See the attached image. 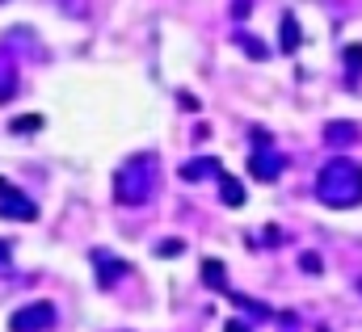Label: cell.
<instances>
[{"mask_svg": "<svg viewBox=\"0 0 362 332\" xmlns=\"http://www.w3.org/2000/svg\"><path fill=\"white\" fill-rule=\"evenodd\" d=\"M316 198L333 211H350V206H362V165L350 160V156H337L320 168L316 177Z\"/></svg>", "mask_w": 362, "mask_h": 332, "instance_id": "obj_1", "label": "cell"}, {"mask_svg": "<svg viewBox=\"0 0 362 332\" xmlns=\"http://www.w3.org/2000/svg\"><path fill=\"white\" fill-rule=\"evenodd\" d=\"M160 160H156V152H139V156H131L127 165L114 172V202H122V206H144L152 194H156V185H160Z\"/></svg>", "mask_w": 362, "mask_h": 332, "instance_id": "obj_2", "label": "cell"}, {"mask_svg": "<svg viewBox=\"0 0 362 332\" xmlns=\"http://www.w3.org/2000/svg\"><path fill=\"white\" fill-rule=\"evenodd\" d=\"M286 168V156L274 148V139H270V131L266 126H253V156H249V172L257 177V181H278V172Z\"/></svg>", "mask_w": 362, "mask_h": 332, "instance_id": "obj_3", "label": "cell"}, {"mask_svg": "<svg viewBox=\"0 0 362 332\" xmlns=\"http://www.w3.org/2000/svg\"><path fill=\"white\" fill-rule=\"evenodd\" d=\"M55 328V303L38 299V303H25L8 316V332H51Z\"/></svg>", "mask_w": 362, "mask_h": 332, "instance_id": "obj_4", "label": "cell"}, {"mask_svg": "<svg viewBox=\"0 0 362 332\" xmlns=\"http://www.w3.org/2000/svg\"><path fill=\"white\" fill-rule=\"evenodd\" d=\"M0 219H17V223H34L38 219V206L34 198H25L13 181L0 177Z\"/></svg>", "mask_w": 362, "mask_h": 332, "instance_id": "obj_5", "label": "cell"}, {"mask_svg": "<svg viewBox=\"0 0 362 332\" xmlns=\"http://www.w3.org/2000/svg\"><path fill=\"white\" fill-rule=\"evenodd\" d=\"M93 265H97V286H101V290H114V286L131 273V265H127L122 256H110L105 249H93Z\"/></svg>", "mask_w": 362, "mask_h": 332, "instance_id": "obj_6", "label": "cell"}, {"mask_svg": "<svg viewBox=\"0 0 362 332\" xmlns=\"http://www.w3.org/2000/svg\"><path fill=\"white\" fill-rule=\"evenodd\" d=\"M278 47H282V55H295V51L303 47V30H299L295 8H286V13L278 17Z\"/></svg>", "mask_w": 362, "mask_h": 332, "instance_id": "obj_7", "label": "cell"}, {"mask_svg": "<svg viewBox=\"0 0 362 332\" xmlns=\"http://www.w3.org/2000/svg\"><path fill=\"white\" fill-rule=\"evenodd\" d=\"M202 286H211V290H219V295H232L228 265H223V261H215V256H206V261H202Z\"/></svg>", "mask_w": 362, "mask_h": 332, "instance_id": "obj_8", "label": "cell"}, {"mask_svg": "<svg viewBox=\"0 0 362 332\" xmlns=\"http://www.w3.org/2000/svg\"><path fill=\"white\" fill-rule=\"evenodd\" d=\"M358 135H362L358 122H329L325 126V143L329 148H350V143H358Z\"/></svg>", "mask_w": 362, "mask_h": 332, "instance_id": "obj_9", "label": "cell"}, {"mask_svg": "<svg viewBox=\"0 0 362 332\" xmlns=\"http://www.w3.org/2000/svg\"><path fill=\"white\" fill-rule=\"evenodd\" d=\"M17 93V59L8 55V47H0V105L13 101Z\"/></svg>", "mask_w": 362, "mask_h": 332, "instance_id": "obj_10", "label": "cell"}, {"mask_svg": "<svg viewBox=\"0 0 362 332\" xmlns=\"http://www.w3.org/2000/svg\"><path fill=\"white\" fill-rule=\"evenodd\" d=\"M215 185H219V202L223 206H245V185H240V177H232V172H219L215 177Z\"/></svg>", "mask_w": 362, "mask_h": 332, "instance_id": "obj_11", "label": "cell"}, {"mask_svg": "<svg viewBox=\"0 0 362 332\" xmlns=\"http://www.w3.org/2000/svg\"><path fill=\"white\" fill-rule=\"evenodd\" d=\"M223 172V165L215 160V156H202V160H189V165H181V181H206V177H219Z\"/></svg>", "mask_w": 362, "mask_h": 332, "instance_id": "obj_12", "label": "cell"}, {"mask_svg": "<svg viewBox=\"0 0 362 332\" xmlns=\"http://www.w3.org/2000/svg\"><path fill=\"white\" fill-rule=\"evenodd\" d=\"M228 299H232V303H236L245 316H253V320H274V312L266 307V303H262V299H249V295H236V290H232Z\"/></svg>", "mask_w": 362, "mask_h": 332, "instance_id": "obj_13", "label": "cell"}, {"mask_svg": "<svg viewBox=\"0 0 362 332\" xmlns=\"http://www.w3.org/2000/svg\"><path fill=\"white\" fill-rule=\"evenodd\" d=\"M358 76H362V42L358 47H346V84L358 88Z\"/></svg>", "mask_w": 362, "mask_h": 332, "instance_id": "obj_14", "label": "cell"}, {"mask_svg": "<svg viewBox=\"0 0 362 332\" xmlns=\"http://www.w3.org/2000/svg\"><path fill=\"white\" fill-rule=\"evenodd\" d=\"M236 42H240V51H245V55H253V59H266V55H270L253 34H236Z\"/></svg>", "mask_w": 362, "mask_h": 332, "instance_id": "obj_15", "label": "cell"}, {"mask_svg": "<svg viewBox=\"0 0 362 332\" xmlns=\"http://www.w3.org/2000/svg\"><path fill=\"white\" fill-rule=\"evenodd\" d=\"M38 126H42V118H38V114H30V118H13V126H8V131H13V135H30V131H38Z\"/></svg>", "mask_w": 362, "mask_h": 332, "instance_id": "obj_16", "label": "cell"}, {"mask_svg": "<svg viewBox=\"0 0 362 332\" xmlns=\"http://www.w3.org/2000/svg\"><path fill=\"white\" fill-rule=\"evenodd\" d=\"M299 265H303V273H312V278H316V273L325 269V261H320L316 252H303V256H299Z\"/></svg>", "mask_w": 362, "mask_h": 332, "instance_id": "obj_17", "label": "cell"}, {"mask_svg": "<svg viewBox=\"0 0 362 332\" xmlns=\"http://www.w3.org/2000/svg\"><path fill=\"white\" fill-rule=\"evenodd\" d=\"M177 105H181V109H189V114H198V109H202L194 93H177Z\"/></svg>", "mask_w": 362, "mask_h": 332, "instance_id": "obj_18", "label": "cell"}, {"mask_svg": "<svg viewBox=\"0 0 362 332\" xmlns=\"http://www.w3.org/2000/svg\"><path fill=\"white\" fill-rule=\"evenodd\" d=\"M160 256H177V252H185V240H173V244H160Z\"/></svg>", "mask_w": 362, "mask_h": 332, "instance_id": "obj_19", "label": "cell"}, {"mask_svg": "<svg viewBox=\"0 0 362 332\" xmlns=\"http://www.w3.org/2000/svg\"><path fill=\"white\" fill-rule=\"evenodd\" d=\"M8 261H13V249L0 240V273H8Z\"/></svg>", "mask_w": 362, "mask_h": 332, "instance_id": "obj_20", "label": "cell"}, {"mask_svg": "<svg viewBox=\"0 0 362 332\" xmlns=\"http://www.w3.org/2000/svg\"><path fill=\"white\" fill-rule=\"evenodd\" d=\"M223 332H253V328H245V324H236V320H232V324H228Z\"/></svg>", "mask_w": 362, "mask_h": 332, "instance_id": "obj_21", "label": "cell"}, {"mask_svg": "<svg viewBox=\"0 0 362 332\" xmlns=\"http://www.w3.org/2000/svg\"><path fill=\"white\" fill-rule=\"evenodd\" d=\"M0 4H4V0H0Z\"/></svg>", "mask_w": 362, "mask_h": 332, "instance_id": "obj_22", "label": "cell"}]
</instances>
